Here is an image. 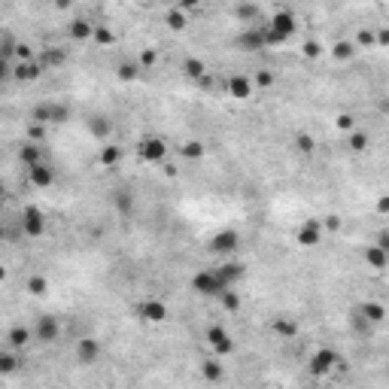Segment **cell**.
<instances>
[{"instance_id": "1", "label": "cell", "mask_w": 389, "mask_h": 389, "mask_svg": "<svg viewBox=\"0 0 389 389\" xmlns=\"http://www.w3.org/2000/svg\"><path fill=\"white\" fill-rule=\"evenodd\" d=\"M216 250H234V234H222V237H216Z\"/></svg>"}]
</instances>
